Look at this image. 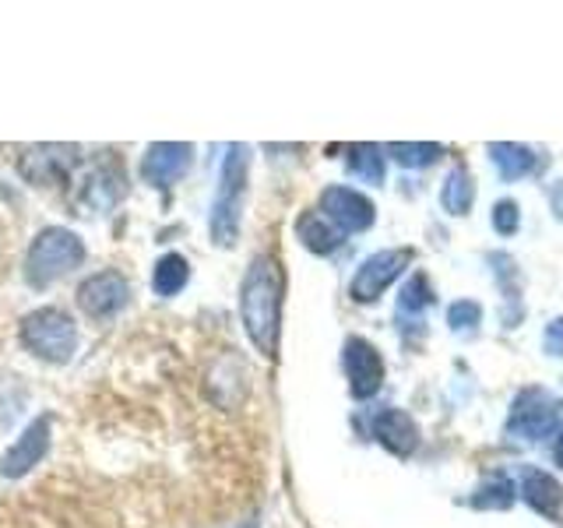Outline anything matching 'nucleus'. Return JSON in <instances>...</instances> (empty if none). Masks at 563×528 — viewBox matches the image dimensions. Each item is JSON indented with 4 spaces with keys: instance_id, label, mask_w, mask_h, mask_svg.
I'll return each mask as SVG.
<instances>
[{
    "instance_id": "nucleus-1",
    "label": "nucleus",
    "mask_w": 563,
    "mask_h": 528,
    "mask_svg": "<svg viewBox=\"0 0 563 528\" xmlns=\"http://www.w3.org/2000/svg\"><path fill=\"white\" fill-rule=\"evenodd\" d=\"M282 299H286V275L272 254H257L240 286V321L246 339L264 360L278 356L282 342Z\"/></svg>"
},
{
    "instance_id": "nucleus-2",
    "label": "nucleus",
    "mask_w": 563,
    "mask_h": 528,
    "mask_svg": "<svg viewBox=\"0 0 563 528\" xmlns=\"http://www.w3.org/2000/svg\"><path fill=\"white\" fill-rule=\"evenodd\" d=\"M85 264V240L64 226H46L32 237L25 254V282L32 289H46Z\"/></svg>"
},
{
    "instance_id": "nucleus-3",
    "label": "nucleus",
    "mask_w": 563,
    "mask_h": 528,
    "mask_svg": "<svg viewBox=\"0 0 563 528\" xmlns=\"http://www.w3.org/2000/svg\"><path fill=\"white\" fill-rule=\"evenodd\" d=\"M18 339L25 352L49 366H64L78 352V324L64 307H35L18 324Z\"/></svg>"
},
{
    "instance_id": "nucleus-4",
    "label": "nucleus",
    "mask_w": 563,
    "mask_h": 528,
    "mask_svg": "<svg viewBox=\"0 0 563 528\" xmlns=\"http://www.w3.org/2000/svg\"><path fill=\"white\" fill-rule=\"evenodd\" d=\"M246 169H251V148L233 145L222 158L219 173V190L211 201V240L219 246H233L240 237V219H243V198H246Z\"/></svg>"
},
{
    "instance_id": "nucleus-5",
    "label": "nucleus",
    "mask_w": 563,
    "mask_h": 528,
    "mask_svg": "<svg viewBox=\"0 0 563 528\" xmlns=\"http://www.w3.org/2000/svg\"><path fill=\"white\" fill-rule=\"evenodd\" d=\"M123 163L113 155H102L96 163H88L75 180H70V194L67 201L75 208V216H106V211H113L117 201L123 198Z\"/></svg>"
},
{
    "instance_id": "nucleus-6",
    "label": "nucleus",
    "mask_w": 563,
    "mask_h": 528,
    "mask_svg": "<svg viewBox=\"0 0 563 528\" xmlns=\"http://www.w3.org/2000/svg\"><path fill=\"white\" fill-rule=\"evenodd\" d=\"M563 419V402L550 392V387H525L518 392V398L510 402V416H507V437L510 440H528V444H536V440H545Z\"/></svg>"
},
{
    "instance_id": "nucleus-7",
    "label": "nucleus",
    "mask_w": 563,
    "mask_h": 528,
    "mask_svg": "<svg viewBox=\"0 0 563 528\" xmlns=\"http://www.w3.org/2000/svg\"><path fill=\"white\" fill-rule=\"evenodd\" d=\"M85 163L75 145H32L18 152V173L32 187H57L75 180V169Z\"/></svg>"
},
{
    "instance_id": "nucleus-8",
    "label": "nucleus",
    "mask_w": 563,
    "mask_h": 528,
    "mask_svg": "<svg viewBox=\"0 0 563 528\" xmlns=\"http://www.w3.org/2000/svg\"><path fill=\"white\" fill-rule=\"evenodd\" d=\"M412 261H416L412 246H387V251L369 254L356 268V275H352L349 296L356 299V304H377L384 289L391 286L405 268H412Z\"/></svg>"
},
{
    "instance_id": "nucleus-9",
    "label": "nucleus",
    "mask_w": 563,
    "mask_h": 528,
    "mask_svg": "<svg viewBox=\"0 0 563 528\" xmlns=\"http://www.w3.org/2000/svg\"><path fill=\"white\" fill-rule=\"evenodd\" d=\"M75 299H78V307H81V314L88 317V321L106 324V321H113L123 307H128L131 286L117 268H102V272H92L81 282Z\"/></svg>"
},
{
    "instance_id": "nucleus-10",
    "label": "nucleus",
    "mask_w": 563,
    "mask_h": 528,
    "mask_svg": "<svg viewBox=\"0 0 563 528\" xmlns=\"http://www.w3.org/2000/svg\"><path fill=\"white\" fill-rule=\"evenodd\" d=\"M342 366L349 377V395L356 402H366L380 392L384 384V356L374 342H366L363 334H349L342 345Z\"/></svg>"
},
{
    "instance_id": "nucleus-11",
    "label": "nucleus",
    "mask_w": 563,
    "mask_h": 528,
    "mask_svg": "<svg viewBox=\"0 0 563 528\" xmlns=\"http://www.w3.org/2000/svg\"><path fill=\"white\" fill-rule=\"evenodd\" d=\"M321 216L345 237V233H366L377 219V208L356 187L334 184L321 190Z\"/></svg>"
},
{
    "instance_id": "nucleus-12",
    "label": "nucleus",
    "mask_w": 563,
    "mask_h": 528,
    "mask_svg": "<svg viewBox=\"0 0 563 528\" xmlns=\"http://www.w3.org/2000/svg\"><path fill=\"white\" fill-rule=\"evenodd\" d=\"M49 440H53V419L43 413L29 422L22 437H18L4 454H0V475H4V480H25V475L46 458Z\"/></svg>"
},
{
    "instance_id": "nucleus-13",
    "label": "nucleus",
    "mask_w": 563,
    "mask_h": 528,
    "mask_svg": "<svg viewBox=\"0 0 563 528\" xmlns=\"http://www.w3.org/2000/svg\"><path fill=\"white\" fill-rule=\"evenodd\" d=\"M194 166V145L187 141H155L141 158V180L155 190H169L176 180H184Z\"/></svg>"
},
{
    "instance_id": "nucleus-14",
    "label": "nucleus",
    "mask_w": 563,
    "mask_h": 528,
    "mask_svg": "<svg viewBox=\"0 0 563 528\" xmlns=\"http://www.w3.org/2000/svg\"><path fill=\"white\" fill-rule=\"evenodd\" d=\"M521 497H525L528 507L536 510V515L563 525V483L553 480V472L525 465L521 469Z\"/></svg>"
},
{
    "instance_id": "nucleus-15",
    "label": "nucleus",
    "mask_w": 563,
    "mask_h": 528,
    "mask_svg": "<svg viewBox=\"0 0 563 528\" xmlns=\"http://www.w3.org/2000/svg\"><path fill=\"white\" fill-rule=\"evenodd\" d=\"M369 427H374L377 444L395 458H409L419 448V427L405 409H380Z\"/></svg>"
},
{
    "instance_id": "nucleus-16",
    "label": "nucleus",
    "mask_w": 563,
    "mask_h": 528,
    "mask_svg": "<svg viewBox=\"0 0 563 528\" xmlns=\"http://www.w3.org/2000/svg\"><path fill=\"white\" fill-rule=\"evenodd\" d=\"M296 237L310 254H321V257L334 254L342 246V233L321 216V211H303V216L296 219Z\"/></svg>"
},
{
    "instance_id": "nucleus-17",
    "label": "nucleus",
    "mask_w": 563,
    "mask_h": 528,
    "mask_svg": "<svg viewBox=\"0 0 563 528\" xmlns=\"http://www.w3.org/2000/svg\"><path fill=\"white\" fill-rule=\"evenodd\" d=\"M187 282H190V261L184 254L169 251L155 261V268H152V293L155 296L173 299L176 293H184Z\"/></svg>"
},
{
    "instance_id": "nucleus-18",
    "label": "nucleus",
    "mask_w": 563,
    "mask_h": 528,
    "mask_svg": "<svg viewBox=\"0 0 563 528\" xmlns=\"http://www.w3.org/2000/svg\"><path fill=\"white\" fill-rule=\"evenodd\" d=\"M489 158H493V166H497V173L504 176L507 184L521 180V176H528V173L536 169V163H539V155L532 148L515 145V141H500V145H489Z\"/></svg>"
},
{
    "instance_id": "nucleus-19",
    "label": "nucleus",
    "mask_w": 563,
    "mask_h": 528,
    "mask_svg": "<svg viewBox=\"0 0 563 528\" xmlns=\"http://www.w3.org/2000/svg\"><path fill=\"white\" fill-rule=\"evenodd\" d=\"M472 201H475V180H472V173L465 166H454L448 173L444 187H440V205H444L448 216L457 219V216H468Z\"/></svg>"
},
{
    "instance_id": "nucleus-20",
    "label": "nucleus",
    "mask_w": 563,
    "mask_h": 528,
    "mask_svg": "<svg viewBox=\"0 0 563 528\" xmlns=\"http://www.w3.org/2000/svg\"><path fill=\"white\" fill-rule=\"evenodd\" d=\"M468 504L475 510H507L515 504V483H510L507 475H486V480L475 486Z\"/></svg>"
},
{
    "instance_id": "nucleus-21",
    "label": "nucleus",
    "mask_w": 563,
    "mask_h": 528,
    "mask_svg": "<svg viewBox=\"0 0 563 528\" xmlns=\"http://www.w3.org/2000/svg\"><path fill=\"white\" fill-rule=\"evenodd\" d=\"M345 166L363 184H384L387 163H384V148H377V145H352Z\"/></svg>"
},
{
    "instance_id": "nucleus-22",
    "label": "nucleus",
    "mask_w": 563,
    "mask_h": 528,
    "mask_svg": "<svg viewBox=\"0 0 563 528\" xmlns=\"http://www.w3.org/2000/svg\"><path fill=\"white\" fill-rule=\"evenodd\" d=\"M493 261V275L500 278L504 286V299H507V328H515V321L521 317V286H518V268L507 254H489Z\"/></svg>"
},
{
    "instance_id": "nucleus-23",
    "label": "nucleus",
    "mask_w": 563,
    "mask_h": 528,
    "mask_svg": "<svg viewBox=\"0 0 563 528\" xmlns=\"http://www.w3.org/2000/svg\"><path fill=\"white\" fill-rule=\"evenodd\" d=\"M433 307V289H430V278L416 272L409 282H405V289L398 296V321H405V317H412V321H419L422 310Z\"/></svg>"
},
{
    "instance_id": "nucleus-24",
    "label": "nucleus",
    "mask_w": 563,
    "mask_h": 528,
    "mask_svg": "<svg viewBox=\"0 0 563 528\" xmlns=\"http://www.w3.org/2000/svg\"><path fill=\"white\" fill-rule=\"evenodd\" d=\"M387 155L395 158L401 166H412V169H422V166H433L444 148L440 145H405V141H395V145H387Z\"/></svg>"
},
{
    "instance_id": "nucleus-25",
    "label": "nucleus",
    "mask_w": 563,
    "mask_h": 528,
    "mask_svg": "<svg viewBox=\"0 0 563 528\" xmlns=\"http://www.w3.org/2000/svg\"><path fill=\"white\" fill-rule=\"evenodd\" d=\"M483 324V307L475 299H457L448 307V328L454 334H475Z\"/></svg>"
},
{
    "instance_id": "nucleus-26",
    "label": "nucleus",
    "mask_w": 563,
    "mask_h": 528,
    "mask_svg": "<svg viewBox=\"0 0 563 528\" xmlns=\"http://www.w3.org/2000/svg\"><path fill=\"white\" fill-rule=\"evenodd\" d=\"M521 226V211L515 201H497L493 205V229H497L500 237H515Z\"/></svg>"
},
{
    "instance_id": "nucleus-27",
    "label": "nucleus",
    "mask_w": 563,
    "mask_h": 528,
    "mask_svg": "<svg viewBox=\"0 0 563 528\" xmlns=\"http://www.w3.org/2000/svg\"><path fill=\"white\" fill-rule=\"evenodd\" d=\"M542 345H545V352H550V356H563V317H553V321L545 324Z\"/></svg>"
},
{
    "instance_id": "nucleus-28",
    "label": "nucleus",
    "mask_w": 563,
    "mask_h": 528,
    "mask_svg": "<svg viewBox=\"0 0 563 528\" xmlns=\"http://www.w3.org/2000/svg\"><path fill=\"white\" fill-rule=\"evenodd\" d=\"M550 208H553V216L563 222V180H556V184L550 187Z\"/></svg>"
},
{
    "instance_id": "nucleus-29",
    "label": "nucleus",
    "mask_w": 563,
    "mask_h": 528,
    "mask_svg": "<svg viewBox=\"0 0 563 528\" xmlns=\"http://www.w3.org/2000/svg\"><path fill=\"white\" fill-rule=\"evenodd\" d=\"M553 458H556V465L563 469V433L556 437V448H553Z\"/></svg>"
},
{
    "instance_id": "nucleus-30",
    "label": "nucleus",
    "mask_w": 563,
    "mask_h": 528,
    "mask_svg": "<svg viewBox=\"0 0 563 528\" xmlns=\"http://www.w3.org/2000/svg\"><path fill=\"white\" fill-rule=\"evenodd\" d=\"M240 528H257V521H246V525H240Z\"/></svg>"
}]
</instances>
